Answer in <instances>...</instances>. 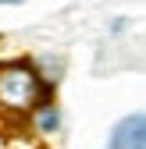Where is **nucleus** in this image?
<instances>
[{"label":"nucleus","mask_w":146,"mask_h":149,"mask_svg":"<svg viewBox=\"0 0 146 149\" xmlns=\"http://www.w3.org/2000/svg\"><path fill=\"white\" fill-rule=\"evenodd\" d=\"M43 103V82L25 64L0 68V107L11 114H29Z\"/></svg>","instance_id":"nucleus-1"},{"label":"nucleus","mask_w":146,"mask_h":149,"mask_svg":"<svg viewBox=\"0 0 146 149\" xmlns=\"http://www.w3.org/2000/svg\"><path fill=\"white\" fill-rule=\"evenodd\" d=\"M36 114V132H43V135H50V132H57V124H61V114H57V107L53 103H39L32 110Z\"/></svg>","instance_id":"nucleus-2"},{"label":"nucleus","mask_w":146,"mask_h":149,"mask_svg":"<svg viewBox=\"0 0 146 149\" xmlns=\"http://www.w3.org/2000/svg\"><path fill=\"white\" fill-rule=\"evenodd\" d=\"M128 149H146V124H139L135 132L128 135Z\"/></svg>","instance_id":"nucleus-3"},{"label":"nucleus","mask_w":146,"mask_h":149,"mask_svg":"<svg viewBox=\"0 0 146 149\" xmlns=\"http://www.w3.org/2000/svg\"><path fill=\"white\" fill-rule=\"evenodd\" d=\"M0 4H18V0H0Z\"/></svg>","instance_id":"nucleus-4"}]
</instances>
